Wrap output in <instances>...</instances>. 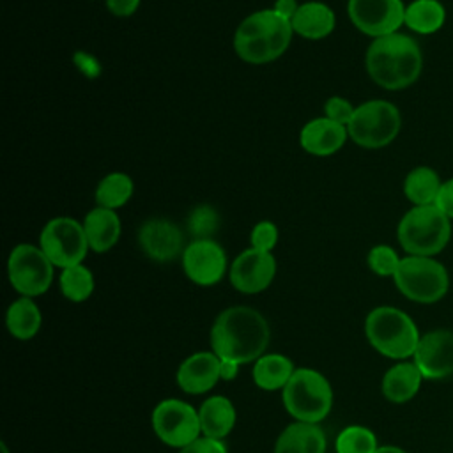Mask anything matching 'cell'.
Segmentation results:
<instances>
[{
  "label": "cell",
  "instance_id": "9a60e30c",
  "mask_svg": "<svg viewBox=\"0 0 453 453\" xmlns=\"http://www.w3.org/2000/svg\"><path fill=\"white\" fill-rule=\"evenodd\" d=\"M412 357L423 379L439 380L453 375V331L434 329L423 334Z\"/></svg>",
  "mask_w": 453,
  "mask_h": 453
},
{
  "label": "cell",
  "instance_id": "3957f363",
  "mask_svg": "<svg viewBox=\"0 0 453 453\" xmlns=\"http://www.w3.org/2000/svg\"><path fill=\"white\" fill-rule=\"evenodd\" d=\"M292 25L273 9H260L246 16L234 34V50L248 64H267L280 58L290 41Z\"/></svg>",
  "mask_w": 453,
  "mask_h": 453
},
{
  "label": "cell",
  "instance_id": "5bb4252c",
  "mask_svg": "<svg viewBox=\"0 0 453 453\" xmlns=\"http://www.w3.org/2000/svg\"><path fill=\"white\" fill-rule=\"evenodd\" d=\"M276 274V260L273 253L248 248L235 257L228 276L235 290L242 294H257L265 290Z\"/></svg>",
  "mask_w": 453,
  "mask_h": 453
},
{
  "label": "cell",
  "instance_id": "f35d334b",
  "mask_svg": "<svg viewBox=\"0 0 453 453\" xmlns=\"http://www.w3.org/2000/svg\"><path fill=\"white\" fill-rule=\"evenodd\" d=\"M239 373V363L232 361V359H221V366H219V375L223 380H234Z\"/></svg>",
  "mask_w": 453,
  "mask_h": 453
},
{
  "label": "cell",
  "instance_id": "277c9868",
  "mask_svg": "<svg viewBox=\"0 0 453 453\" xmlns=\"http://www.w3.org/2000/svg\"><path fill=\"white\" fill-rule=\"evenodd\" d=\"M396 237L409 255L434 257L449 242L451 219L437 205H414L402 216Z\"/></svg>",
  "mask_w": 453,
  "mask_h": 453
},
{
  "label": "cell",
  "instance_id": "cb8c5ba5",
  "mask_svg": "<svg viewBox=\"0 0 453 453\" xmlns=\"http://www.w3.org/2000/svg\"><path fill=\"white\" fill-rule=\"evenodd\" d=\"M446 9L439 0H412L405 5L403 25L416 34H434L442 28Z\"/></svg>",
  "mask_w": 453,
  "mask_h": 453
},
{
  "label": "cell",
  "instance_id": "f1b7e54d",
  "mask_svg": "<svg viewBox=\"0 0 453 453\" xmlns=\"http://www.w3.org/2000/svg\"><path fill=\"white\" fill-rule=\"evenodd\" d=\"M58 283L65 299L73 303H81L88 299L94 290V274L83 264H76L62 269Z\"/></svg>",
  "mask_w": 453,
  "mask_h": 453
},
{
  "label": "cell",
  "instance_id": "d4e9b609",
  "mask_svg": "<svg viewBox=\"0 0 453 453\" xmlns=\"http://www.w3.org/2000/svg\"><path fill=\"white\" fill-rule=\"evenodd\" d=\"M442 180L430 166L412 168L403 180V195L414 205H435Z\"/></svg>",
  "mask_w": 453,
  "mask_h": 453
},
{
  "label": "cell",
  "instance_id": "1f68e13d",
  "mask_svg": "<svg viewBox=\"0 0 453 453\" xmlns=\"http://www.w3.org/2000/svg\"><path fill=\"white\" fill-rule=\"evenodd\" d=\"M366 260H368V267L377 276H395L402 258L398 257V253L391 246L377 244L368 251Z\"/></svg>",
  "mask_w": 453,
  "mask_h": 453
},
{
  "label": "cell",
  "instance_id": "2e32d148",
  "mask_svg": "<svg viewBox=\"0 0 453 453\" xmlns=\"http://www.w3.org/2000/svg\"><path fill=\"white\" fill-rule=\"evenodd\" d=\"M138 244L142 251L156 262H168L184 253L182 230L166 218L143 221L138 230Z\"/></svg>",
  "mask_w": 453,
  "mask_h": 453
},
{
  "label": "cell",
  "instance_id": "52a82bcc",
  "mask_svg": "<svg viewBox=\"0 0 453 453\" xmlns=\"http://www.w3.org/2000/svg\"><path fill=\"white\" fill-rule=\"evenodd\" d=\"M393 280L407 299L423 304L441 301L449 288L448 271L434 257H403Z\"/></svg>",
  "mask_w": 453,
  "mask_h": 453
},
{
  "label": "cell",
  "instance_id": "4dcf8cb0",
  "mask_svg": "<svg viewBox=\"0 0 453 453\" xmlns=\"http://www.w3.org/2000/svg\"><path fill=\"white\" fill-rule=\"evenodd\" d=\"M218 228H219V214L209 203L196 205L188 216V232L195 239H212Z\"/></svg>",
  "mask_w": 453,
  "mask_h": 453
},
{
  "label": "cell",
  "instance_id": "ffe728a7",
  "mask_svg": "<svg viewBox=\"0 0 453 453\" xmlns=\"http://www.w3.org/2000/svg\"><path fill=\"white\" fill-rule=\"evenodd\" d=\"M83 228L88 248L96 253H104L111 250L120 237V219L117 211L99 205L87 212L83 219Z\"/></svg>",
  "mask_w": 453,
  "mask_h": 453
},
{
  "label": "cell",
  "instance_id": "83f0119b",
  "mask_svg": "<svg viewBox=\"0 0 453 453\" xmlns=\"http://www.w3.org/2000/svg\"><path fill=\"white\" fill-rule=\"evenodd\" d=\"M133 191H134V184L127 173L111 172L99 180L94 198L99 207L117 211L129 202V198L133 196Z\"/></svg>",
  "mask_w": 453,
  "mask_h": 453
},
{
  "label": "cell",
  "instance_id": "7a4b0ae2",
  "mask_svg": "<svg viewBox=\"0 0 453 453\" xmlns=\"http://www.w3.org/2000/svg\"><path fill=\"white\" fill-rule=\"evenodd\" d=\"M366 73L382 88L400 90L412 85L423 69L418 41L402 32L372 41L365 57Z\"/></svg>",
  "mask_w": 453,
  "mask_h": 453
},
{
  "label": "cell",
  "instance_id": "7c38bea8",
  "mask_svg": "<svg viewBox=\"0 0 453 453\" xmlns=\"http://www.w3.org/2000/svg\"><path fill=\"white\" fill-rule=\"evenodd\" d=\"M347 14L359 32L377 39L398 32L405 5L402 0H349Z\"/></svg>",
  "mask_w": 453,
  "mask_h": 453
},
{
  "label": "cell",
  "instance_id": "603a6c76",
  "mask_svg": "<svg viewBox=\"0 0 453 453\" xmlns=\"http://www.w3.org/2000/svg\"><path fill=\"white\" fill-rule=\"evenodd\" d=\"M423 375L414 363H398L391 366L382 379V393L389 402L403 403L416 396Z\"/></svg>",
  "mask_w": 453,
  "mask_h": 453
},
{
  "label": "cell",
  "instance_id": "5b68a950",
  "mask_svg": "<svg viewBox=\"0 0 453 453\" xmlns=\"http://www.w3.org/2000/svg\"><path fill=\"white\" fill-rule=\"evenodd\" d=\"M365 333L372 347L391 359L414 356L421 338L414 320L393 306L373 308L365 320Z\"/></svg>",
  "mask_w": 453,
  "mask_h": 453
},
{
  "label": "cell",
  "instance_id": "ab89813d",
  "mask_svg": "<svg viewBox=\"0 0 453 453\" xmlns=\"http://www.w3.org/2000/svg\"><path fill=\"white\" fill-rule=\"evenodd\" d=\"M375 453H405V451L396 446H382V448H377Z\"/></svg>",
  "mask_w": 453,
  "mask_h": 453
},
{
  "label": "cell",
  "instance_id": "4316f807",
  "mask_svg": "<svg viewBox=\"0 0 453 453\" xmlns=\"http://www.w3.org/2000/svg\"><path fill=\"white\" fill-rule=\"evenodd\" d=\"M41 310L32 301V297L16 299L5 315V324L9 333L18 340H30L37 334L41 327Z\"/></svg>",
  "mask_w": 453,
  "mask_h": 453
},
{
  "label": "cell",
  "instance_id": "8fae6325",
  "mask_svg": "<svg viewBox=\"0 0 453 453\" xmlns=\"http://www.w3.org/2000/svg\"><path fill=\"white\" fill-rule=\"evenodd\" d=\"M152 428L168 446L184 448L198 439L202 426L198 412L182 400H163L152 411Z\"/></svg>",
  "mask_w": 453,
  "mask_h": 453
},
{
  "label": "cell",
  "instance_id": "7402d4cb",
  "mask_svg": "<svg viewBox=\"0 0 453 453\" xmlns=\"http://www.w3.org/2000/svg\"><path fill=\"white\" fill-rule=\"evenodd\" d=\"M200 426L203 437L223 439L234 428L235 423V409L232 402L225 396H211L207 398L198 411Z\"/></svg>",
  "mask_w": 453,
  "mask_h": 453
},
{
  "label": "cell",
  "instance_id": "e0dca14e",
  "mask_svg": "<svg viewBox=\"0 0 453 453\" xmlns=\"http://www.w3.org/2000/svg\"><path fill=\"white\" fill-rule=\"evenodd\" d=\"M349 138L347 126L327 117H317L306 122L299 133L301 147L311 156H331L338 152Z\"/></svg>",
  "mask_w": 453,
  "mask_h": 453
},
{
  "label": "cell",
  "instance_id": "8d00e7d4",
  "mask_svg": "<svg viewBox=\"0 0 453 453\" xmlns=\"http://www.w3.org/2000/svg\"><path fill=\"white\" fill-rule=\"evenodd\" d=\"M142 0H106V7L111 14L126 18L138 11Z\"/></svg>",
  "mask_w": 453,
  "mask_h": 453
},
{
  "label": "cell",
  "instance_id": "f546056e",
  "mask_svg": "<svg viewBox=\"0 0 453 453\" xmlns=\"http://www.w3.org/2000/svg\"><path fill=\"white\" fill-rule=\"evenodd\" d=\"M377 437L361 425H350L336 437V453H375Z\"/></svg>",
  "mask_w": 453,
  "mask_h": 453
},
{
  "label": "cell",
  "instance_id": "8992f818",
  "mask_svg": "<svg viewBox=\"0 0 453 453\" xmlns=\"http://www.w3.org/2000/svg\"><path fill=\"white\" fill-rule=\"evenodd\" d=\"M283 405L297 421L319 423L331 411V386L317 370L297 368L283 388Z\"/></svg>",
  "mask_w": 453,
  "mask_h": 453
},
{
  "label": "cell",
  "instance_id": "ba28073f",
  "mask_svg": "<svg viewBox=\"0 0 453 453\" xmlns=\"http://www.w3.org/2000/svg\"><path fill=\"white\" fill-rule=\"evenodd\" d=\"M402 117L398 108L386 99H370L356 106L347 124L349 138L363 149L389 145L400 133Z\"/></svg>",
  "mask_w": 453,
  "mask_h": 453
},
{
  "label": "cell",
  "instance_id": "44dd1931",
  "mask_svg": "<svg viewBox=\"0 0 453 453\" xmlns=\"http://www.w3.org/2000/svg\"><path fill=\"white\" fill-rule=\"evenodd\" d=\"M274 453H326V435L317 423L296 421L280 434Z\"/></svg>",
  "mask_w": 453,
  "mask_h": 453
},
{
  "label": "cell",
  "instance_id": "30bf717a",
  "mask_svg": "<svg viewBox=\"0 0 453 453\" xmlns=\"http://www.w3.org/2000/svg\"><path fill=\"white\" fill-rule=\"evenodd\" d=\"M53 264L39 246L21 242L7 260L9 281L23 297L44 294L53 281Z\"/></svg>",
  "mask_w": 453,
  "mask_h": 453
},
{
  "label": "cell",
  "instance_id": "836d02e7",
  "mask_svg": "<svg viewBox=\"0 0 453 453\" xmlns=\"http://www.w3.org/2000/svg\"><path fill=\"white\" fill-rule=\"evenodd\" d=\"M354 106L349 99L345 97H340V96H333L326 101L324 104V117L338 122V124H343L347 126L354 115Z\"/></svg>",
  "mask_w": 453,
  "mask_h": 453
},
{
  "label": "cell",
  "instance_id": "484cf974",
  "mask_svg": "<svg viewBox=\"0 0 453 453\" xmlns=\"http://www.w3.org/2000/svg\"><path fill=\"white\" fill-rule=\"evenodd\" d=\"M294 365L281 354H264L255 361L253 380L258 388L274 391L285 388L294 373Z\"/></svg>",
  "mask_w": 453,
  "mask_h": 453
},
{
  "label": "cell",
  "instance_id": "74e56055",
  "mask_svg": "<svg viewBox=\"0 0 453 453\" xmlns=\"http://www.w3.org/2000/svg\"><path fill=\"white\" fill-rule=\"evenodd\" d=\"M299 5L301 4H297V0H276L273 5V11H276L281 18L290 21L294 18V14L297 12Z\"/></svg>",
  "mask_w": 453,
  "mask_h": 453
},
{
  "label": "cell",
  "instance_id": "ac0fdd59",
  "mask_svg": "<svg viewBox=\"0 0 453 453\" xmlns=\"http://www.w3.org/2000/svg\"><path fill=\"white\" fill-rule=\"evenodd\" d=\"M221 359L214 352H195L177 370V384L182 391L200 395L212 389L221 379Z\"/></svg>",
  "mask_w": 453,
  "mask_h": 453
},
{
  "label": "cell",
  "instance_id": "d6a6232c",
  "mask_svg": "<svg viewBox=\"0 0 453 453\" xmlns=\"http://www.w3.org/2000/svg\"><path fill=\"white\" fill-rule=\"evenodd\" d=\"M250 242L251 248L260 250V251H273V248L278 242V226L269 221V219H262L258 221L250 234Z\"/></svg>",
  "mask_w": 453,
  "mask_h": 453
},
{
  "label": "cell",
  "instance_id": "4fadbf2b",
  "mask_svg": "<svg viewBox=\"0 0 453 453\" xmlns=\"http://www.w3.org/2000/svg\"><path fill=\"white\" fill-rule=\"evenodd\" d=\"M182 269L200 287L216 285L226 273V253L214 239H195L184 248Z\"/></svg>",
  "mask_w": 453,
  "mask_h": 453
},
{
  "label": "cell",
  "instance_id": "6da1fadb",
  "mask_svg": "<svg viewBox=\"0 0 453 453\" xmlns=\"http://www.w3.org/2000/svg\"><path fill=\"white\" fill-rule=\"evenodd\" d=\"M269 336V324L257 310L232 306L216 317L211 329V345L219 359L242 365L264 356Z\"/></svg>",
  "mask_w": 453,
  "mask_h": 453
},
{
  "label": "cell",
  "instance_id": "9c48e42d",
  "mask_svg": "<svg viewBox=\"0 0 453 453\" xmlns=\"http://www.w3.org/2000/svg\"><path fill=\"white\" fill-rule=\"evenodd\" d=\"M39 248L57 267H71L81 264L87 257L88 241L83 223L69 216L51 218L41 230Z\"/></svg>",
  "mask_w": 453,
  "mask_h": 453
},
{
  "label": "cell",
  "instance_id": "d6986e66",
  "mask_svg": "<svg viewBox=\"0 0 453 453\" xmlns=\"http://www.w3.org/2000/svg\"><path fill=\"white\" fill-rule=\"evenodd\" d=\"M290 25L294 34L301 35L303 39L319 41L334 30L336 16L327 4L311 0L299 5L297 12L290 19Z\"/></svg>",
  "mask_w": 453,
  "mask_h": 453
},
{
  "label": "cell",
  "instance_id": "e575fe53",
  "mask_svg": "<svg viewBox=\"0 0 453 453\" xmlns=\"http://www.w3.org/2000/svg\"><path fill=\"white\" fill-rule=\"evenodd\" d=\"M180 453H226V448L219 439L198 437L191 444L184 446L180 449Z\"/></svg>",
  "mask_w": 453,
  "mask_h": 453
},
{
  "label": "cell",
  "instance_id": "60d3db41",
  "mask_svg": "<svg viewBox=\"0 0 453 453\" xmlns=\"http://www.w3.org/2000/svg\"><path fill=\"white\" fill-rule=\"evenodd\" d=\"M2 453H9V449H7V446H5V442H2Z\"/></svg>",
  "mask_w": 453,
  "mask_h": 453
},
{
  "label": "cell",
  "instance_id": "d590c367",
  "mask_svg": "<svg viewBox=\"0 0 453 453\" xmlns=\"http://www.w3.org/2000/svg\"><path fill=\"white\" fill-rule=\"evenodd\" d=\"M435 205L449 218L453 219V177L444 180L441 186V191L437 195Z\"/></svg>",
  "mask_w": 453,
  "mask_h": 453
}]
</instances>
